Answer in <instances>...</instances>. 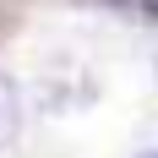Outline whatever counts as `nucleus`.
I'll return each instance as SVG.
<instances>
[{
	"mask_svg": "<svg viewBox=\"0 0 158 158\" xmlns=\"http://www.w3.org/2000/svg\"><path fill=\"white\" fill-rule=\"evenodd\" d=\"M11 126V93H6V82H0V131Z\"/></svg>",
	"mask_w": 158,
	"mask_h": 158,
	"instance_id": "obj_1",
	"label": "nucleus"
},
{
	"mask_svg": "<svg viewBox=\"0 0 158 158\" xmlns=\"http://www.w3.org/2000/svg\"><path fill=\"white\" fill-rule=\"evenodd\" d=\"M142 158H158V153H153V147H147V153H142Z\"/></svg>",
	"mask_w": 158,
	"mask_h": 158,
	"instance_id": "obj_2",
	"label": "nucleus"
},
{
	"mask_svg": "<svg viewBox=\"0 0 158 158\" xmlns=\"http://www.w3.org/2000/svg\"><path fill=\"white\" fill-rule=\"evenodd\" d=\"M153 11H158V0H153Z\"/></svg>",
	"mask_w": 158,
	"mask_h": 158,
	"instance_id": "obj_3",
	"label": "nucleus"
}]
</instances>
